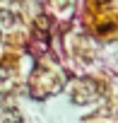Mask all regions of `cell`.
I'll use <instances>...</instances> for the list:
<instances>
[{
  "mask_svg": "<svg viewBox=\"0 0 118 123\" xmlns=\"http://www.w3.org/2000/svg\"><path fill=\"white\" fill-rule=\"evenodd\" d=\"M0 123H22V113L12 106L0 104Z\"/></svg>",
  "mask_w": 118,
  "mask_h": 123,
  "instance_id": "cell-1",
  "label": "cell"
},
{
  "mask_svg": "<svg viewBox=\"0 0 118 123\" xmlns=\"http://www.w3.org/2000/svg\"><path fill=\"white\" fill-rule=\"evenodd\" d=\"M17 22H19V17H17L15 12H10V10H0V27H3V29L15 27Z\"/></svg>",
  "mask_w": 118,
  "mask_h": 123,
  "instance_id": "cell-2",
  "label": "cell"
}]
</instances>
